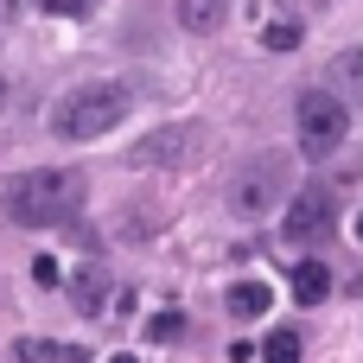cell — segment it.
Masks as SVG:
<instances>
[{
	"label": "cell",
	"mask_w": 363,
	"mask_h": 363,
	"mask_svg": "<svg viewBox=\"0 0 363 363\" xmlns=\"http://www.w3.org/2000/svg\"><path fill=\"white\" fill-rule=\"evenodd\" d=\"M32 281H38V287H64V274H57V262H51V255H38V262H32Z\"/></svg>",
	"instance_id": "cell-16"
},
{
	"label": "cell",
	"mask_w": 363,
	"mask_h": 363,
	"mask_svg": "<svg viewBox=\"0 0 363 363\" xmlns=\"http://www.w3.org/2000/svg\"><path fill=\"white\" fill-rule=\"evenodd\" d=\"M262 357L268 363H300V332H274V338L262 345Z\"/></svg>",
	"instance_id": "cell-11"
},
{
	"label": "cell",
	"mask_w": 363,
	"mask_h": 363,
	"mask_svg": "<svg viewBox=\"0 0 363 363\" xmlns=\"http://www.w3.org/2000/svg\"><path fill=\"white\" fill-rule=\"evenodd\" d=\"M281 198H287V153L249 160V166L236 172V185H230V211H236V217H268Z\"/></svg>",
	"instance_id": "cell-5"
},
{
	"label": "cell",
	"mask_w": 363,
	"mask_h": 363,
	"mask_svg": "<svg viewBox=\"0 0 363 363\" xmlns=\"http://www.w3.org/2000/svg\"><path fill=\"white\" fill-rule=\"evenodd\" d=\"M300 38H306V32H300V26H294V19H274V26H268V32H262V45H268V51H294V45H300Z\"/></svg>",
	"instance_id": "cell-12"
},
{
	"label": "cell",
	"mask_w": 363,
	"mask_h": 363,
	"mask_svg": "<svg viewBox=\"0 0 363 363\" xmlns=\"http://www.w3.org/2000/svg\"><path fill=\"white\" fill-rule=\"evenodd\" d=\"M108 363H134V357H128V351H121V357H108Z\"/></svg>",
	"instance_id": "cell-19"
},
{
	"label": "cell",
	"mask_w": 363,
	"mask_h": 363,
	"mask_svg": "<svg viewBox=\"0 0 363 363\" xmlns=\"http://www.w3.org/2000/svg\"><path fill=\"white\" fill-rule=\"evenodd\" d=\"M179 332H185V319H179V313H160V319L147 325V338H153V345H172Z\"/></svg>",
	"instance_id": "cell-14"
},
{
	"label": "cell",
	"mask_w": 363,
	"mask_h": 363,
	"mask_svg": "<svg viewBox=\"0 0 363 363\" xmlns=\"http://www.w3.org/2000/svg\"><path fill=\"white\" fill-rule=\"evenodd\" d=\"M351 236H357V242H363V217H357V230H351Z\"/></svg>",
	"instance_id": "cell-20"
},
{
	"label": "cell",
	"mask_w": 363,
	"mask_h": 363,
	"mask_svg": "<svg viewBox=\"0 0 363 363\" xmlns=\"http://www.w3.org/2000/svg\"><path fill=\"white\" fill-rule=\"evenodd\" d=\"M19 6H32V0H0V19H6V13H19Z\"/></svg>",
	"instance_id": "cell-17"
},
{
	"label": "cell",
	"mask_w": 363,
	"mask_h": 363,
	"mask_svg": "<svg viewBox=\"0 0 363 363\" xmlns=\"http://www.w3.org/2000/svg\"><path fill=\"white\" fill-rule=\"evenodd\" d=\"M70 306H77L83 319H96V313L108 306V274H102V268H83V274H70Z\"/></svg>",
	"instance_id": "cell-7"
},
{
	"label": "cell",
	"mask_w": 363,
	"mask_h": 363,
	"mask_svg": "<svg viewBox=\"0 0 363 363\" xmlns=\"http://www.w3.org/2000/svg\"><path fill=\"white\" fill-rule=\"evenodd\" d=\"M77 204H83V172H70V166H38V172H19L6 185V217L26 230L70 223Z\"/></svg>",
	"instance_id": "cell-1"
},
{
	"label": "cell",
	"mask_w": 363,
	"mask_h": 363,
	"mask_svg": "<svg viewBox=\"0 0 363 363\" xmlns=\"http://www.w3.org/2000/svg\"><path fill=\"white\" fill-rule=\"evenodd\" d=\"M332 217H338V204H332L325 185L294 191V204H287V242H325L332 236Z\"/></svg>",
	"instance_id": "cell-6"
},
{
	"label": "cell",
	"mask_w": 363,
	"mask_h": 363,
	"mask_svg": "<svg viewBox=\"0 0 363 363\" xmlns=\"http://www.w3.org/2000/svg\"><path fill=\"white\" fill-rule=\"evenodd\" d=\"M325 294H332V268H325V262H300V268H294V300H300V306H319Z\"/></svg>",
	"instance_id": "cell-8"
},
{
	"label": "cell",
	"mask_w": 363,
	"mask_h": 363,
	"mask_svg": "<svg viewBox=\"0 0 363 363\" xmlns=\"http://www.w3.org/2000/svg\"><path fill=\"white\" fill-rule=\"evenodd\" d=\"M332 77H338L345 89H357V96H363V51H345V57L332 64Z\"/></svg>",
	"instance_id": "cell-13"
},
{
	"label": "cell",
	"mask_w": 363,
	"mask_h": 363,
	"mask_svg": "<svg viewBox=\"0 0 363 363\" xmlns=\"http://www.w3.org/2000/svg\"><path fill=\"white\" fill-rule=\"evenodd\" d=\"M204 128L198 121H166V128H153V134H140L134 140V166H153V172H179V166H191V160H204Z\"/></svg>",
	"instance_id": "cell-4"
},
{
	"label": "cell",
	"mask_w": 363,
	"mask_h": 363,
	"mask_svg": "<svg viewBox=\"0 0 363 363\" xmlns=\"http://www.w3.org/2000/svg\"><path fill=\"white\" fill-rule=\"evenodd\" d=\"M294 121H300V147H306L313 160L338 153V147H345V128H351L345 96H332V89H306L300 108H294Z\"/></svg>",
	"instance_id": "cell-3"
},
{
	"label": "cell",
	"mask_w": 363,
	"mask_h": 363,
	"mask_svg": "<svg viewBox=\"0 0 363 363\" xmlns=\"http://www.w3.org/2000/svg\"><path fill=\"white\" fill-rule=\"evenodd\" d=\"M45 13H57V19H83V13H96L102 0H38Z\"/></svg>",
	"instance_id": "cell-15"
},
{
	"label": "cell",
	"mask_w": 363,
	"mask_h": 363,
	"mask_svg": "<svg viewBox=\"0 0 363 363\" xmlns=\"http://www.w3.org/2000/svg\"><path fill=\"white\" fill-rule=\"evenodd\" d=\"M128 108H134V89L128 83H83V89H70L51 108V128L64 140H102L108 128L128 121Z\"/></svg>",
	"instance_id": "cell-2"
},
{
	"label": "cell",
	"mask_w": 363,
	"mask_h": 363,
	"mask_svg": "<svg viewBox=\"0 0 363 363\" xmlns=\"http://www.w3.org/2000/svg\"><path fill=\"white\" fill-rule=\"evenodd\" d=\"M268 300H274L268 281H236V287H230V313H236V319H262Z\"/></svg>",
	"instance_id": "cell-10"
},
{
	"label": "cell",
	"mask_w": 363,
	"mask_h": 363,
	"mask_svg": "<svg viewBox=\"0 0 363 363\" xmlns=\"http://www.w3.org/2000/svg\"><path fill=\"white\" fill-rule=\"evenodd\" d=\"M0 108H6V77H0Z\"/></svg>",
	"instance_id": "cell-18"
},
{
	"label": "cell",
	"mask_w": 363,
	"mask_h": 363,
	"mask_svg": "<svg viewBox=\"0 0 363 363\" xmlns=\"http://www.w3.org/2000/svg\"><path fill=\"white\" fill-rule=\"evenodd\" d=\"M230 13V0H179V26L185 32H217Z\"/></svg>",
	"instance_id": "cell-9"
}]
</instances>
